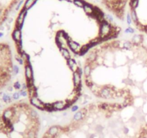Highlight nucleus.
<instances>
[{
    "instance_id": "nucleus-1",
    "label": "nucleus",
    "mask_w": 147,
    "mask_h": 138,
    "mask_svg": "<svg viewBox=\"0 0 147 138\" xmlns=\"http://www.w3.org/2000/svg\"><path fill=\"white\" fill-rule=\"evenodd\" d=\"M98 96L102 99H109L114 98L115 96H117V92H115L112 87L110 86H105L100 88Z\"/></svg>"
},
{
    "instance_id": "nucleus-33",
    "label": "nucleus",
    "mask_w": 147,
    "mask_h": 138,
    "mask_svg": "<svg viewBox=\"0 0 147 138\" xmlns=\"http://www.w3.org/2000/svg\"><path fill=\"white\" fill-rule=\"evenodd\" d=\"M126 22H127V23H128L129 25H130L132 23V19H131L130 13H128V14H127V16H126Z\"/></svg>"
},
{
    "instance_id": "nucleus-14",
    "label": "nucleus",
    "mask_w": 147,
    "mask_h": 138,
    "mask_svg": "<svg viewBox=\"0 0 147 138\" xmlns=\"http://www.w3.org/2000/svg\"><path fill=\"white\" fill-rule=\"evenodd\" d=\"M66 61H67V65H68L69 68L71 69V70H72L73 72L76 71V70L79 68V66H78L77 63L76 62V60L71 58L69 60H67Z\"/></svg>"
},
{
    "instance_id": "nucleus-29",
    "label": "nucleus",
    "mask_w": 147,
    "mask_h": 138,
    "mask_svg": "<svg viewBox=\"0 0 147 138\" xmlns=\"http://www.w3.org/2000/svg\"><path fill=\"white\" fill-rule=\"evenodd\" d=\"M19 94H20V96H22L23 97H26L28 95V92L27 91V90H22V89H21L20 91H19Z\"/></svg>"
},
{
    "instance_id": "nucleus-17",
    "label": "nucleus",
    "mask_w": 147,
    "mask_h": 138,
    "mask_svg": "<svg viewBox=\"0 0 147 138\" xmlns=\"http://www.w3.org/2000/svg\"><path fill=\"white\" fill-rule=\"evenodd\" d=\"M60 51L61 52L63 57H64L66 60H69V58H71V53H70V52L68 50L67 48H60Z\"/></svg>"
},
{
    "instance_id": "nucleus-13",
    "label": "nucleus",
    "mask_w": 147,
    "mask_h": 138,
    "mask_svg": "<svg viewBox=\"0 0 147 138\" xmlns=\"http://www.w3.org/2000/svg\"><path fill=\"white\" fill-rule=\"evenodd\" d=\"M37 129L38 128H33L31 129H28L24 138H37Z\"/></svg>"
},
{
    "instance_id": "nucleus-37",
    "label": "nucleus",
    "mask_w": 147,
    "mask_h": 138,
    "mask_svg": "<svg viewBox=\"0 0 147 138\" xmlns=\"http://www.w3.org/2000/svg\"><path fill=\"white\" fill-rule=\"evenodd\" d=\"M4 11L1 8H0V23H1V21L2 19V18L4 17Z\"/></svg>"
},
{
    "instance_id": "nucleus-35",
    "label": "nucleus",
    "mask_w": 147,
    "mask_h": 138,
    "mask_svg": "<svg viewBox=\"0 0 147 138\" xmlns=\"http://www.w3.org/2000/svg\"><path fill=\"white\" fill-rule=\"evenodd\" d=\"M76 72L79 73V74H80L81 76H82V74L84 73V70H82V69L81 68V67H79L77 70H76Z\"/></svg>"
},
{
    "instance_id": "nucleus-20",
    "label": "nucleus",
    "mask_w": 147,
    "mask_h": 138,
    "mask_svg": "<svg viewBox=\"0 0 147 138\" xmlns=\"http://www.w3.org/2000/svg\"><path fill=\"white\" fill-rule=\"evenodd\" d=\"M90 49H91V47H90V45L89 44H87V45H84L82 46L80 52H79V55H85Z\"/></svg>"
},
{
    "instance_id": "nucleus-24",
    "label": "nucleus",
    "mask_w": 147,
    "mask_h": 138,
    "mask_svg": "<svg viewBox=\"0 0 147 138\" xmlns=\"http://www.w3.org/2000/svg\"><path fill=\"white\" fill-rule=\"evenodd\" d=\"M73 3L75 6L80 8H83L85 4V1L84 0H74Z\"/></svg>"
},
{
    "instance_id": "nucleus-12",
    "label": "nucleus",
    "mask_w": 147,
    "mask_h": 138,
    "mask_svg": "<svg viewBox=\"0 0 147 138\" xmlns=\"http://www.w3.org/2000/svg\"><path fill=\"white\" fill-rule=\"evenodd\" d=\"M144 41V37L142 34H135L131 38V43L133 45H138Z\"/></svg>"
},
{
    "instance_id": "nucleus-15",
    "label": "nucleus",
    "mask_w": 147,
    "mask_h": 138,
    "mask_svg": "<svg viewBox=\"0 0 147 138\" xmlns=\"http://www.w3.org/2000/svg\"><path fill=\"white\" fill-rule=\"evenodd\" d=\"M85 112H87V111H86V109H82L81 111L76 112V114L74 115L73 117L74 120L76 121H79L82 120L84 118V114H86Z\"/></svg>"
},
{
    "instance_id": "nucleus-2",
    "label": "nucleus",
    "mask_w": 147,
    "mask_h": 138,
    "mask_svg": "<svg viewBox=\"0 0 147 138\" xmlns=\"http://www.w3.org/2000/svg\"><path fill=\"white\" fill-rule=\"evenodd\" d=\"M27 13H28V10L22 8V9L20 11L18 16L17 17L16 23H15V28H19V29L22 30V27L23 24H24L25 19V17L27 15Z\"/></svg>"
},
{
    "instance_id": "nucleus-10",
    "label": "nucleus",
    "mask_w": 147,
    "mask_h": 138,
    "mask_svg": "<svg viewBox=\"0 0 147 138\" xmlns=\"http://www.w3.org/2000/svg\"><path fill=\"white\" fill-rule=\"evenodd\" d=\"M97 57H98L97 51H91L87 55V63H89V64L94 63V62H96Z\"/></svg>"
},
{
    "instance_id": "nucleus-34",
    "label": "nucleus",
    "mask_w": 147,
    "mask_h": 138,
    "mask_svg": "<svg viewBox=\"0 0 147 138\" xmlns=\"http://www.w3.org/2000/svg\"><path fill=\"white\" fill-rule=\"evenodd\" d=\"M79 106L78 105H74L72 106V112H76V111H78L79 110Z\"/></svg>"
},
{
    "instance_id": "nucleus-6",
    "label": "nucleus",
    "mask_w": 147,
    "mask_h": 138,
    "mask_svg": "<svg viewBox=\"0 0 147 138\" xmlns=\"http://www.w3.org/2000/svg\"><path fill=\"white\" fill-rule=\"evenodd\" d=\"M25 76L27 79V82L33 81V71L30 63L25 64Z\"/></svg>"
},
{
    "instance_id": "nucleus-5",
    "label": "nucleus",
    "mask_w": 147,
    "mask_h": 138,
    "mask_svg": "<svg viewBox=\"0 0 147 138\" xmlns=\"http://www.w3.org/2000/svg\"><path fill=\"white\" fill-rule=\"evenodd\" d=\"M67 45L69 46V49L71 51L76 53V54H79V52H80V50H81V45L78 43H76V41H74L72 39H69L68 40V42H67Z\"/></svg>"
},
{
    "instance_id": "nucleus-32",
    "label": "nucleus",
    "mask_w": 147,
    "mask_h": 138,
    "mask_svg": "<svg viewBox=\"0 0 147 138\" xmlns=\"http://www.w3.org/2000/svg\"><path fill=\"white\" fill-rule=\"evenodd\" d=\"M23 3H24V0H20V1H19V3L17 4V6H16V7H15V10H16V11H18L19 9H20L21 6L23 4Z\"/></svg>"
},
{
    "instance_id": "nucleus-3",
    "label": "nucleus",
    "mask_w": 147,
    "mask_h": 138,
    "mask_svg": "<svg viewBox=\"0 0 147 138\" xmlns=\"http://www.w3.org/2000/svg\"><path fill=\"white\" fill-rule=\"evenodd\" d=\"M30 104H31L32 106H33L34 107H36V108L38 109H40V110H46V104L43 103V102L37 97V96L30 97Z\"/></svg>"
},
{
    "instance_id": "nucleus-41",
    "label": "nucleus",
    "mask_w": 147,
    "mask_h": 138,
    "mask_svg": "<svg viewBox=\"0 0 147 138\" xmlns=\"http://www.w3.org/2000/svg\"><path fill=\"white\" fill-rule=\"evenodd\" d=\"M65 1H69V2H74V0H65Z\"/></svg>"
},
{
    "instance_id": "nucleus-7",
    "label": "nucleus",
    "mask_w": 147,
    "mask_h": 138,
    "mask_svg": "<svg viewBox=\"0 0 147 138\" xmlns=\"http://www.w3.org/2000/svg\"><path fill=\"white\" fill-rule=\"evenodd\" d=\"M73 82L76 90L80 91L82 86V76L76 71L74 72L73 73Z\"/></svg>"
},
{
    "instance_id": "nucleus-4",
    "label": "nucleus",
    "mask_w": 147,
    "mask_h": 138,
    "mask_svg": "<svg viewBox=\"0 0 147 138\" xmlns=\"http://www.w3.org/2000/svg\"><path fill=\"white\" fill-rule=\"evenodd\" d=\"M71 104L67 102H64V101H58L55 102L54 103L52 104L53 108L54 111H62L64 110L67 108H69V106H71Z\"/></svg>"
},
{
    "instance_id": "nucleus-11",
    "label": "nucleus",
    "mask_w": 147,
    "mask_h": 138,
    "mask_svg": "<svg viewBox=\"0 0 147 138\" xmlns=\"http://www.w3.org/2000/svg\"><path fill=\"white\" fill-rule=\"evenodd\" d=\"M94 6H92V4H90L87 2H85V4L83 7V9H84V12L88 16L92 17L94 15Z\"/></svg>"
},
{
    "instance_id": "nucleus-39",
    "label": "nucleus",
    "mask_w": 147,
    "mask_h": 138,
    "mask_svg": "<svg viewBox=\"0 0 147 138\" xmlns=\"http://www.w3.org/2000/svg\"><path fill=\"white\" fill-rule=\"evenodd\" d=\"M144 31L147 33V26H145V27H144Z\"/></svg>"
},
{
    "instance_id": "nucleus-30",
    "label": "nucleus",
    "mask_w": 147,
    "mask_h": 138,
    "mask_svg": "<svg viewBox=\"0 0 147 138\" xmlns=\"http://www.w3.org/2000/svg\"><path fill=\"white\" fill-rule=\"evenodd\" d=\"M19 97H20L19 92H15L12 95V99H14V100H18Z\"/></svg>"
},
{
    "instance_id": "nucleus-42",
    "label": "nucleus",
    "mask_w": 147,
    "mask_h": 138,
    "mask_svg": "<svg viewBox=\"0 0 147 138\" xmlns=\"http://www.w3.org/2000/svg\"><path fill=\"white\" fill-rule=\"evenodd\" d=\"M0 26H1V23H0Z\"/></svg>"
},
{
    "instance_id": "nucleus-18",
    "label": "nucleus",
    "mask_w": 147,
    "mask_h": 138,
    "mask_svg": "<svg viewBox=\"0 0 147 138\" xmlns=\"http://www.w3.org/2000/svg\"><path fill=\"white\" fill-rule=\"evenodd\" d=\"M36 1L37 0H26L25 1L23 8L25 9L26 10H29L36 3Z\"/></svg>"
},
{
    "instance_id": "nucleus-8",
    "label": "nucleus",
    "mask_w": 147,
    "mask_h": 138,
    "mask_svg": "<svg viewBox=\"0 0 147 138\" xmlns=\"http://www.w3.org/2000/svg\"><path fill=\"white\" fill-rule=\"evenodd\" d=\"M12 37L15 43H22V30L19 28H15L12 33Z\"/></svg>"
},
{
    "instance_id": "nucleus-40",
    "label": "nucleus",
    "mask_w": 147,
    "mask_h": 138,
    "mask_svg": "<svg viewBox=\"0 0 147 138\" xmlns=\"http://www.w3.org/2000/svg\"><path fill=\"white\" fill-rule=\"evenodd\" d=\"M3 36H4V33H1V32H0V37H2Z\"/></svg>"
},
{
    "instance_id": "nucleus-21",
    "label": "nucleus",
    "mask_w": 147,
    "mask_h": 138,
    "mask_svg": "<svg viewBox=\"0 0 147 138\" xmlns=\"http://www.w3.org/2000/svg\"><path fill=\"white\" fill-rule=\"evenodd\" d=\"M123 49H126V50H128V51H130L132 47H133V43H131V41H129V40H126L123 43Z\"/></svg>"
},
{
    "instance_id": "nucleus-16",
    "label": "nucleus",
    "mask_w": 147,
    "mask_h": 138,
    "mask_svg": "<svg viewBox=\"0 0 147 138\" xmlns=\"http://www.w3.org/2000/svg\"><path fill=\"white\" fill-rule=\"evenodd\" d=\"M83 70H84V74L85 78L90 77L91 76V73H92V66H91V64L87 63L84 66Z\"/></svg>"
},
{
    "instance_id": "nucleus-9",
    "label": "nucleus",
    "mask_w": 147,
    "mask_h": 138,
    "mask_svg": "<svg viewBox=\"0 0 147 138\" xmlns=\"http://www.w3.org/2000/svg\"><path fill=\"white\" fill-rule=\"evenodd\" d=\"M60 131H61V128L58 125H53L51 127H49V129H48V132L47 133L50 135L51 138H53V137H55L57 135H59V132Z\"/></svg>"
},
{
    "instance_id": "nucleus-38",
    "label": "nucleus",
    "mask_w": 147,
    "mask_h": 138,
    "mask_svg": "<svg viewBox=\"0 0 147 138\" xmlns=\"http://www.w3.org/2000/svg\"><path fill=\"white\" fill-rule=\"evenodd\" d=\"M13 86H8V88H7V90L9 91H12V90H13Z\"/></svg>"
},
{
    "instance_id": "nucleus-27",
    "label": "nucleus",
    "mask_w": 147,
    "mask_h": 138,
    "mask_svg": "<svg viewBox=\"0 0 147 138\" xmlns=\"http://www.w3.org/2000/svg\"><path fill=\"white\" fill-rule=\"evenodd\" d=\"M15 59H16V60L20 64V65H23L24 64V60L22 59V58L20 56V55H16L15 56Z\"/></svg>"
},
{
    "instance_id": "nucleus-19",
    "label": "nucleus",
    "mask_w": 147,
    "mask_h": 138,
    "mask_svg": "<svg viewBox=\"0 0 147 138\" xmlns=\"http://www.w3.org/2000/svg\"><path fill=\"white\" fill-rule=\"evenodd\" d=\"M130 17H131V19H132V21L134 22V24H135L136 25H138V24L139 23V22H138V16H137L136 9H130Z\"/></svg>"
},
{
    "instance_id": "nucleus-36",
    "label": "nucleus",
    "mask_w": 147,
    "mask_h": 138,
    "mask_svg": "<svg viewBox=\"0 0 147 138\" xmlns=\"http://www.w3.org/2000/svg\"><path fill=\"white\" fill-rule=\"evenodd\" d=\"M123 133H124L125 135H128L129 132V129L128 127H124L123 128Z\"/></svg>"
},
{
    "instance_id": "nucleus-31",
    "label": "nucleus",
    "mask_w": 147,
    "mask_h": 138,
    "mask_svg": "<svg viewBox=\"0 0 147 138\" xmlns=\"http://www.w3.org/2000/svg\"><path fill=\"white\" fill-rule=\"evenodd\" d=\"M105 19L109 22L110 23L113 22V17L112 16H111L110 15H105Z\"/></svg>"
},
{
    "instance_id": "nucleus-28",
    "label": "nucleus",
    "mask_w": 147,
    "mask_h": 138,
    "mask_svg": "<svg viewBox=\"0 0 147 138\" xmlns=\"http://www.w3.org/2000/svg\"><path fill=\"white\" fill-rule=\"evenodd\" d=\"M12 72L14 73L15 75L18 74L19 72V68L18 66H17V65H14L13 66V67H12Z\"/></svg>"
},
{
    "instance_id": "nucleus-23",
    "label": "nucleus",
    "mask_w": 147,
    "mask_h": 138,
    "mask_svg": "<svg viewBox=\"0 0 147 138\" xmlns=\"http://www.w3.org/2000/svg\"><path fill=\"white\" fill-rule=\"evenodd\" d=\"M139 0H130V7L132 9H136L138 6Z\"/></svg>"
},
{
    "instance_id": "nucleus-22",
    "label": "nucleus",
    "mask_w": 147,
    "mask_h": 138,
    "mask_svg": "<svg viewBox=\"0 0 147 138\" xmlns=\"http://www.w3.org/2000/svg\"><path fill=\"white\" fill-rule=\"evenodd\" d=\"M12 97H11L9 95H8V94H7L3 93V94H2V101H3L4 103H11V102H12Z\"/></svg>"
},
{
    "instance_id": "nucleus-25",
    "label": "nucleus",
    "mask_w": 147,
    "mask_h": 138,
    "mask_svg": "<svg viewBox=\"0 0 147 138\" xmlns=\"http://www.w3.org/2000/svg\"><path fill=\"white\" fill-rule=\"evenodd\" d=\"M124 33L126 34H133L135 33V30L133 27H127L125 30Z\"/></svg>"
},
{
    "instance_id": "nucleus-26",
    "label": "nucleus",
    "mask_w": 147,
    "mask_h": 138,
    "mask_svg": "<svg viewBox=\"0 0 147 138\" xmlns=\"http://www.w3.org/2000/svg\"><path fill=\"white\" fill-rule=\"evenodd\" d=\"M13 87L16 90H21L22 89V84L19 83V81H16V82L14 83Z\"/></svg>"
}]
</instances>
